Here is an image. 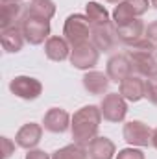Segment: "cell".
<instances>
[{"label": "cell", "instance_id": "9c48e42d", "mask_svg": "<svg viewBox=\"0 0 157 159\" xmlns=\"http://www.w3.org/2000/svg\"><path fill=\"white\" fill-rule=\"evenodd\" d=\"M9 91L22 100H35L43 93V83L32 76H15L9 83Z\"/></svg>", "mask_w": 157, "mask_h": 159}, {"label": "cell", "instance_id": "4dcf8cb0", "mask_svg": "<svg viewBox=\"0 0 157 159\" xmlns=\"http://www.w3.org/2000/svg\"><path fill=\"white\" fill-rule=\"evenodd\" d=\"M150 6H152V7H155V9H157V0H150Z\"/></svg>", "mask_w": 157, "mask_h": 159}, {"label": "cell", "instance_id": "8992f818", "mask_svg": "<svg viewBox=\"0 0 157 159\" xmlns=\"http://www.w3.org/2000/svg\"><path fill=\"white\" fill-rule=\"evenodd\" d=\"M152 128L141 120H129L124 124V129H122V135H124V141L131 146H152Z\"/></svg>", "mask_w": 157, "mask_h": 159}, {"label": "cell", "instance_id": "cb8c5ba5", "mask_svg": "<svg viewBox=\"0 0 157 159\" xmlns=\"http://www.w3.org/2000/svg\"><path fill=\"white\" fill-rule=\"evenodd\" d=\"M144 98H148L150 104L157 106V76L146 80V94Z\"/></svg>", "mask_w": 157, "mask_h": 159}, {"label": "cell", "instance_id": "277c9868", "mask_svg": "<svg viewBox=\"0 0 157 159\" xmlns=\"http://www.w3.org/2000/svg\"><path fill=\"white\" fill-rule=\"evenodd\" d=\"M20 28H22L26 43H30L34 46L43 44L44 41H48V37H50V20H44V19L28 17L26 15L22 19V22H20Z\"/></svg>", "mask_w": 157, "mask_h": 159}, {"label": "cell", "instance_id": "8fae6325", "mask_svg": "<svg viewBox=\"0 0 157 159\" xmlns=\"http://www.w3.org/2000/svg\"><path fill=\"white\" fill-rule=\"evenodd\" d=\"M70 122L72 117L61 109V107H52L44 113V119H43V128L50 133H65L69 128H70Z\"/></svg>", "mask_w": 157, "mask_h": 159}, {"label": "cell", "instance_id": "30bf717a", "mask_svg": "<svg viewBox=\"0 0 157 159\" xmlns=\"http://www.w3.org/2000/svg\"><path fill=\"white\" fill-rule=\"evenodd\" d=\"M105 74L115 83H120L128 76H131L133 74V65H131V59L128 57V54H115V56H111L109 61H107Z\"/></svg>", "mask_w": 157, "mask_h": 159}, {"label": "cell", "instance_id": "5b68a950", "mask_svg": "<svg viewBox=\"0 0 157 159\" xmlns=\"http://www.w3.org/2000/svg\"><path fill=\"white\" fill-rule=\"evenodd\" d=\"M100 111L102 117L109 122H122L128 115V100L120 93H109L102 98Z\"/></svg>", "mask_w": 157, "mask_h": 159}, {"label": "cell", "instance_id": "ac0fdd59", "mask_svg": "<svg viewBox=\"0 0 157 159\" xmlns=\"http://www.w3.org/2000/svg\"><path fill=\"white\" fill-rule=\"evenodd\" d=\"M81 81H83L85 91L91 93V94H104V93H107L109 83H111V80H109L107 74L98 72V70H87L83 74Z\"/></svg>", "mask_w": 157, "mask_h": 159}, {"label": "cell", "instance_id": "484cf974", "mask_svg": "<svg viewBox=\"0 0 157 159\" xmlns=\"http://www.w3.org/2000/svg\"><path fill=\"white\" fill-rule=\"evenodd\" d=\"M126 2L131 6V9L135 11L137 17H142L150 7V0H126Z\"/></svg>", "mask_w": 157, "mask_h": 159}, {"label": "cell", "instance_id": "9a60e30c", "mask_svg": "<svg viewBox=\"0 0 157 159\" xmlns=\"http://www.w3.org/2000/svg\"><path fill=\"white\" fill-rule=\"evenodd\" d=\"M70 52H72V46L69 44V41L65 37L50 35L48 41L44 43V54L52 61H65L70 57Z\"/></svg>", "mask_w": 157, "mask_h": 159}, {"label": "cell", "instance_id": "d4e9b609", "mask_svg": "<svg viewBox=\"0 0 157 159\" xmlns=\"http://www.w3.org/2000/svg\"><path fill=\"white\" fill-rule=\"evenodd\" d=\"M115 159H146V157H144V152H142V150L131 146V148H124V150H120Z\"/></svg>", "mask_w": 157, "mask_h": 159}, {"label": "cell", "instance_id": "83f0119b", "mask_svg": "<svg viewBox=\"0 0 157 159\" xmlns=\"http://www.w3.org/2000/svg\"><path fill=\"white\" fill-rule=\"evenodd\" d=\"M26 159H52V156H48L44 150L32 148V150H28V154H26Z\"/></svg>", "mask_w": 157, "mask_h": 159}, {"label": "cell", "instance_id": "603a6c76", "mask_svg": "<svg viewBox=\"0 0 157 159\" xmlns=\"http://www.w3.org/2000/svg\"><path fill=\"white\" fill-rule=\"evenodd\" d=\"M137 19V15H135V11L131 9V6L126 2V0H122V2H118V6L115 7V11H113V24L120 28V26H126V24H129L131 20H135Z\"/></svg>", "mask_w": 157, "mask_h": 159}, {"label": "cell", "instance_id": "d6986e66", "mask_svg": "<svg viewBox=\"0 0 157 159\" xmlns=\"http://www.w3.org/2000/svg\"><path fill=\"white\" fill-rule=\"evenodd\" d=\"M117 154V146L107 137H96L89 144V157L91 159H113Z\"/></svg>", "mask_w": 157, "mask_h": 159}, {"label": "cell", "instance_id": "6da1fadb", "mask_svg": "<svg viewBox=\"0 0 157 159\" xmlns=\"http://www.w3.org/2000/svg\"><path fill=\"white\" fill-rule=\"evenodd\" d=\"M102 119H104L102 111L96 106H83L81 109H78L72 115V122H70V133L74 143L81 146H89L92 139L98 137Z\"/></svg>", "mask_w": 157, "mask_h": 159}, {"label": "cell", "instance_id": "e0dca14e", "mask_svg": "<svg viewBox=\"0 0 157 159\" xmlns=\"http://www.w3.org/2000/svg\"><path fill=\"white\" fill-rule=\"evenodd\" d=\"M0 43H2V48H4L7 54H17V52H20L22 46H24V43H26L20 24H19V26H13V28H7V30H2V34H0Z\"/></svg>", "mask_w": 157, "mask_h": 159}, {"label": "cell", "instance_id": "836d02e7", "mask_svg": "<svg viewBox=\"0 0 157 159\" xmlns=\"http://www.w3.org/2000/svg\"><path fill=\"white\" fill-rule=\"evenodd\" d=\"M155 59H157V48H155Z\"/></svg>", "mask_w": 157, "mask_h": 159}, {"label": "cell", "instance_id": "ba28073f", "mask_svg": "<svg viewBox=\"0 0 157 159\" xmlns=\"http://www.w3.org/2000/svg\"><path fill=\"white\" fill-rule=\"evenodd\" d=\"M91 43L100 52H113L118 44L117 26L113 22H107V24H102V26H92Z\"/></svg>", "mask_w": 157, "mask_h": 159}, {"label": "cell", "instance_id": "7c38bea8", "mask_svg": "<svg viewBox=\"0 0 157 159\" xmlns=\"http://www.w3.org/2000/svg\"><path fill=\"white\" fill-rule=\"evenodd\" d=\"M24 17H26L24 4H20V2L2 4L0 6V30H7V28L19 26Z\"/></svg>", "mask_w": 157, "mask_h": 159}, {"label": "cell", "instance_id": "44dd1931", "mask_svg": "<svg viewBox=\"0 0 157 159\" xmlns=\"http://www.w3.org/2000/svg\"><path fill=\"white\" fill-rule=\"evenodd\" d=\"M85 15L91 22V26H102V24L113 22L109 19V11L105 9V6H102L98 2H89L85 6Z\"/></svg>", "mask_w": 157, "mask_h": 159}, {"label": "cell", "instance_id": "1f68e13d", "mask_svg": "<svg viewBox=\"0 0 157 159\" xmlns=\"http://www.w3.org/2000/svg\"><path fill=\"white\" fill-rule=\"evenodd\" d=\"M105 2H109V4H118V2H122V0H105Z\"/></svg>", "mask_w": 157, "mask_h": 159}, {"label": "cell", "instance_id": "7402d4cb", "mask_svg": "<svg viewBox=\"0 0 157 159\" xmlns=\"http://www.w3.org/2000/svg\"><path fill=\"white\" fill-rule=\"evenodd\" d=\"M89 157V150L85 146H81L78 143L67 144L59 150H56L52 154V159H87Z\"/></svg>", "mask_w": 157, "mask_h": 159}, {"label": "cell", "instance_id": "4316f807", "mask_svg": "<svg viewBox=\"0 0 157 159\" xmlns=\"http://www.w3.org/2000/svg\"><path fill=\"white\" fill-rule=\"evenodd\" d=\"M144 37H148V39L152 41V43H155V44H157V20H154V22H150V24L146 26Z\"/></svg>", "mask_w": 157, "mask_h": 159}, {"label": "cell", "instance_id": "52a82bcc", "mask_svg": "<svg viewBox=\"0 0 157 159\" xmlns=\"http://www.w3.org/2000/svg\"><path fill=\"white\" fill-rule=\"evenodd\" d=\"M98 57H100V50L89 41V43H83V44H79V46H74L69 59H70V63L74 65V69L89 70V69L96 67Z\"/></svg>", "mask_w": 157, "mask_h": 159}, {"label": "cell", "instance_id": "4fadbf2b", "mask_svg": "<svg viewBox=\"0 0 157 159\" xmlns=\"http://www.w3.org/2000/svg\"><path fill=\"white\" fill-rule=\"evenodd\" d=\"M118 93L128 100V102H139L146 94V80L142 76H128L124 81L118 83Z\"/></svg>", "mask_w": 157, "mask_h": 159}, {"label": "cell", "instance_id": "7a4b0ae2", "mask_svg": "<svg viewBox=\"0 0 157 159\" xmlns=\"http://www.w3.org/2000/svg\"><path fill=\"white\" fill-rule=\"evenodd\" d=\"M155 48L157 44L152 43L148 37H142L135 44L128 46V57L131 59L133 70L137 76L142 78H154L157 76V59H155Z\"/></svg>", "mask_w": 157, "mask_h": 159}, {"label": "cell", "instance_id": "f1b7e54d", "mask_svg": "<svg viewBox=\"0 0 157 159\" xmlns=\"http://www.w3.org/2000/svg\"><path fill=\"white\" fill-rule=\"evenodd\" d=\"M2 144H4V159H7L13 154V148H15V143H11L7 137H2Z\"/></svg>", "mask_w": 157, "mask_h": 159}, {"label": "cell", "instance_id": "3957f363", "mask_svg": "<svg viewBox=\"0 0 157 159\" xmlns=\"http://www.w3.org/2000/svg\"><path fill=\"white\" fill-rule=\"evenodd\" d=\"M91 32H92V26H91L87 15H81V13L69 15L65 20V26H63V37L69 41V44L72 48L83 44V43H89Z\"/></svg>", "mask_w": 157, "mask_h": 159}, {"label": "cell", "instance_id": "5bb4252c", "mask_svg": "<svg viewBox=\"0 0 157 159\" xmlns=\"http://www.w3.org/2000/svg\"><path fill=\"white\" fill-rule=\"evenodd\" d=\"M41 137H43V126H41V124H35V122H28V124H24V126L17 131L15 143H17V146H20V148L32 150V148H35L41 143Z\"/></svg>", "mask_w": 157, "mask_h": 159}, {"label": "cell", "instance_id": "2e32d148", "mask_svg": "<svg viewBox=\"0 0 157 159\" xmlns=\"http://www.w3.org/2000/svg\"><path fill=\"white\" fill-rule=\"evenodd\" d=\"M144 32H146V26H144V22H142L139 17H137L135 20H131L129 24L117 28L118 41H120L122 44H126V46H131V44H135L137 41H141L144 37Z\"/></svg>", "mask_w": 157, "mask_h": 159}, {"label": "cell", "instance_id": "d6a6232c", "mask_svg": "<svg viewBox=\"0 0 157 159\" xmlns=\"http://www.w3.org/2000/svg\"><path fill=\"white\" fill-rule=\"evenodd\" d=\"M7 2H20V0H2V4H7Z\"/></svg>", "mask_w": 157, "mask_h": 159}, {"label": "cell", "instance_id": "f546056e", "mask_svg": "<svg viewBox=\"0 0 157 159\" xmlns=\"http://www.w3.org/2000/svg\"><path fill=\"white\" fill-rule=\"evenodd\" d=\"M152 146L157 150V128H154V131H152Z\"/></svg>", "mask_w": 157, "mask_h": 159}, {"label": "cell", "instance_id": "ffe728a7", "mask_svg": "<svg viewBox=\"0 0 157 159\" xmlns=\"http://www.w3.org/2000/svg\"><path fill=\"white\" fill-rule=\"evenodd\" d=\"M26 15L50 20L56 15V4H54V0H32L26 6Z\"/></svg>", "mask_w": 157, "mask_h": 159}]
</instances>
